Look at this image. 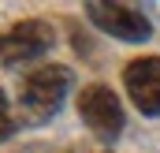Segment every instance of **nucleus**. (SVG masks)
<instances>
[{"mask_svg": "<svg viewBox=\"0 0 160 153\" xmlns=\"http://www.w3.org/2000/svg\"><path fill=\"white\" fill-rule=\"evenodd\" d=\"M78 116L101 142H116L123 135V119H127L119 97L104 82H89V86L78 90Z\"/></svg>", "mask_w": 160, "mask_h": 153, "instance_id": "f03ea898", "label": "nucleus"}, {"mask_svg": "<svg viewBox=\"0 0 160 153\" xmlns=\"http://www.w3.org/2000/svg\"><path fill=\"white\" fill-rule=\"evenodd\" d=\"M52 45H56V34L45 19H22L0 34V64L15 67L26 60H41L45 52H52Z\"/></svg>", "mask_w": 160, "mask_h": 153, "instance_id": "20e7f679", "label": "nucleus"}, {"mask_svg": "<svg viewBox=\"0 0 160 153\" xmlns=\"http://www.w3.org/2000/svg\"><path fill=\"white\" fill-rule=\"evenodd\" d=\"M123 86L142 116H160V56H138L123 67Z\"/></svg>", "mask_w": 160, "mask_h": 153, "instance_id": "39448f33", "label": "nucleus"}, {"mask_svg": "<svg viewBox=\"0 0 160 153\" xmlns=\"http://www.w3.org/2000/svg\"><path fill=\"white\" fill-rule=\"evenodd\" d=\"M86 19H89L97 30L112 34L116 41H130V45H138V41H149V38H153V23H149L138 8H130V4L89 0V4H86Z\"/></svg>", "mask_w": 160, "mask_h": 153, "instance_id": "7ed1b4c3", "label": "nucleus"}, {"mask_svg": "<svg viewBox=\"0 0 160 153\" xmlns=\"http://www.w3.org/2000/svg\"><path fill=\"white\" fill-rule=\"evenodd\" d=\"M71 86H75L71 67H63V64H41L38 71H30V75L22 78L19 108H22V116L30 123H45V119H52L63 108Z\"/></svg>", "mask_w": 160, "mask_h": 153, "instance_id": "f257e3e1", "label": "nucleus"}, {"mask_svg": "<svg viewBox=\"0 0 160 153\" xmlns=\"http://www.w3.org/2000/svg\"><path fill=\"white\" fill-rule=\"evenodd\" d=\"M11 131H15L11 105H8V97H4V90H0V142H4V138H11Z\"/></svg>", "mask_w": 160, "mask_h": 153, "instance_id": "423d86ee", "label": "nucleus"}, {"mask_svg": "<svg viewBox=\"0 0 160 153\" xmlns=\"http://www.w3.org/2000/svg\"><path fill=\"white\" fill-rule=\"evenodd\" d=\"M75 153H104V150H75Z\"/></svg>", "mask_w": 160, "mask_h": 153, "instance_id": "0eeeda50", "label": "nucleus"}]
</instances>
